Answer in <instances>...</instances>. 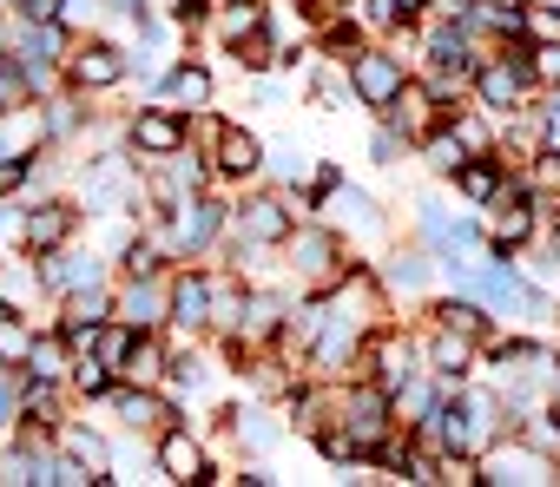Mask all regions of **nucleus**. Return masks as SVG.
<instances>
[{
	"mask_svg": "<svg viewBox=\"0 0 560 487\" xmlns=\"http://www.w3.org/2000/svg\"><path fill=\"white\" fill-rule=\"evenodd\" d=\"M47 145H54V132H47V106L14 99L8 112H0V171H8L14 185L47 158Z\"/></svg>",
	"mask_w": 560,
	"mask_h": 487,
	"instance_id": "nucleus-5",
	"label": "nucleus"
},
{
	"mask_svg": "<svg viewBox=\"0 0 560 487\" xmlns=\"http://www.w3.org/2000/svg\"><path fill=\"white\" fill-rule=\"evenodd\" d=\"M324 224H337L343 237H357V243H383L389 237V217H383V204L370 198V191H357V185H330V198H324Z\"/></svg>",
	"mask_w": 560,
	"mask_h": 487,
	"instance_id": "nucleus-12",
	"label": "nucleus"
},
{
	"mask_svg": "<svg viewBox=\"0 0 560 487\" xmlns=\"http://www.w3.org/2000/svg\"><path fill=\"white\" fill-rule=\"evenodd\" d=\"M54 297L47 277H40V258H0V310L14 317H34V304Z\"/></svg>",
	"mask_w": 560,
	"mask_h": 487,
	"instance_id": "nucleus-20",
	"label": "nucleus"
},
{
	"mask_svg": "<svg viewBox=\"0 0 560 487\" xmlns=\"http://www.w3.org/2000/svg\"><path fill=\"white\" fill-rule=\"evenodd\" d=\"M211 178H218V165H211V158H198L191 145H185V152H172V158H145L152 204H178V198H191V191H211Z\"/></svg>",
	"mask_w": 560,
	"mask_h": 487,
	"instance_id": "nucleus-11",
	"label": "nucleus"
},
{
	"mask_svg": "<svg viewBox=\"0 0 560 487\" xmlns=\"http://www.w3.org/2000/svg\"><path fill=\"white\" fill-rule=\"evenodd\" d=\"M47 106V132L67 145V139H80V86H67V93H47L40 99Z\"/></svg>",
	"mask_w": 560,
	"mask_h": 487,
	"instance_id": "nucleus-28",
	"label": "nucleus"
},
{
	"mask_svg": "<svg viewBox=\"0 0 560 487\" xmlns=\"http://www.w3.org/2000/svg\"><path fill=\"white\" fill-rule=\"evenodd\" d=\"M343 67H350L357 106H370V112H389V106H396V93L409 86V67H402V54H396V47H370V40H363Z\"/></svg>",
	"mask_w": 560,
	"mask_h": 487,
	"instance_id": "nucleus-6",
	"label": "nucleus"
},
{
	"mask_svg": "<svg viewBox=\"0 0 560 487\" xmlns=\"http://www.w3.org/2000/svg\"><path fill=\"white\" fill-rule=\"evenodd\" d=\"M113 317L132 323V330H165V323H172V271L119 277V290H113Z\"/></svg>",
	"mask_w": 560,
	"mask_h": 487,
	"instance_id": "nucleus-10",
	"label": "nucleus"
},
{
	"mask_svg": "<svg viewBox=\"0 0 560 487\" xmlns=\"http://www.w3.org/2000/svg\"><path fill=\"white\" fill-rule=\"evenodd\" d=\"M40 277H47V290H54V297H73V290L113 284V271H106V258H100V251H67V243L40 258Z\"/></svg>",
	"mask_w": 560,
	"mask_h": 487,
	"instance_id": "nucleus-14",
	"label": "nucleus"
},
{
	"mask_svg": "<svg viewBox=\"0 0 560 487\" xmlns=\"http://www.w3.org/2000/svg\"><path fill=\"white\" fill-rule=\"evenodd\" d=\"M27 415V395H21V376L0 369V435H14V421Z\"/></svg>",
	"mask_w": 560,
	"mask_h": 487,
	"instance_id": "nucleus-30",
	"label": "nucleus"
},
{
	"mask_svg": "<svg viewBox=\"0 0 560 487\" xmlns=\"http://www.w3.org/2000/svg\"><path fill=\"white\" fill-rule=\"evenodd\" d=\"M521 34H527V47H553L560 40V0H521Z\"/></svg>",
	"mask_w": 560,
	"mask_h": 487,
	"instance_id": "nucleus-27",
	"label": "nucleus"
},
{
	"mask_svg": "<svg viewBox=\"0 0 560 487\" xmlns=\"http://www.w3.org/2000/svg\"><path fill=\"white\" fill-rule=\"evenodd\" d=\"M284 251H291V277H298L304 297H324V290H337L350 277L343 271V230L337 224H298Z\"/></svg>",
	"mask_w": 560,
	"mask_h": 487,
	"instance_id": "nucleus-4",
	"label": "nucleus"
},
{
	"mask_svg": "<svg viewBox=\"0 0 560 487\" xmlns=\"http://www.w3.org/2000/svg\"><path fill=\"white\" fill-rule=\"evenodd\" d=\"M21 21H60V0H14Z\"/></svg>",
	"mask_w": 560,
	"mask_h": 487,
	"instance_id": "nucleus-35",
	"label": "nucleus"
},
{
	"mask_svg": "<svg viewBox=\"0 0 560 487\" xmlns=\"http://www.w3.org/2000/svg\"><path fill=\"white\" fill-rule=\"evenodd\" d=\"M416 152H422V165H429V171H435V178H455V171H462V165H468V158H475V152H468V145H462V132H455V126H448V119H442V126H435V132H429V139H422V145H416Z\"/></svg>",
	"mask_w": 560,
	"mask_h": 487,
	"instance_id": "nucleus-24",
	"label": "nucleus"
},
{
	"mask_svg": "<svg viewBox=\"0 0 560 487\" xmlns=\"http://www.w3.org/2000/svg\"><path fill=\"white\" fill-rule=\"evenodd\" d=\"M244 304H250V284L244 277H211V330L218 336H237L244 330Z\"/></svg>",
	"mask_w": 560,
	"mask_h": 487,
	"instance_id": "nucleus-25",
	"label": "nucleus"
},
{
	"mask_svg": "<svg viewBox=\"0 0 560 487\" xmlns=\"http://www.w3.org/2000/svg\"><path fill=\"white\" fill-rule=\"evenodd\" d=\"M126 73H132V54L119 47V40H73V54H67V86H80V93H113V86H126Z\"/></svg>",
	"mask_w": 560,
	"mask_h": 487,
	"instance_id": "nucleus-9",
	"label": "nucleus"
},
{
	"mask_svg": "<svg viewBox=\"0 0 560 487\" xmlns=\"http://www.w3.org/2000/svg\"><path fill=\"white\" fill-rule=\"evenodd\" d=\"M534 80L540 86H560V40L553 47H534Z\"/></svg>",
	"mask_w": 560,
	"mask_h": 487,
	"instance_id": "nucleus-34",
	"label": "nucleus"
},
{
	"mask_svg": "<svg viewBox=\"0 0 560 487\" xmlns=\"http://www.w3.org/2000/svg\"><path fill=\"white\" fill-rule=\"evenodd\" d=\"M80 198H34V204H21V251L27 258H47V251H60V243H73V230H80Z\"/></svg>",
	"mask_w": 560,
	"mask_h": 487,
	"instance_id": "nucleus-7",
	"label": "nucleus"
},
{
	"mask_svg": "<svg viewBox=\"0 0 560 487\" xmlns=\"http://www.w3.org/2000/svg\"><path fill=\"white\" fill-rule=\"evenodd\" d=\"M211 330V271H172V343H198Z\"/></svg>",
	"mask_w": 560,
	"mask_h": 487,
	"instance_id": "nucleus-13",
	"label": "nucleus"
},
{
	"mask_svg": "<svg viewBox=\"0 0 560 487\" xmlns=\"http://www.w3.org/2000/svg\"><path fill=\"white\" fill-rule=\"evenodd\" d=\"M237 435H244V441H250L257 454H264V448L277 441V428H270V415H257V408H250V415H237Z\"/></svg>",
	"mask_w": 560,
	"mask_h": 487,
	"instance_id": "nucleus-33",
	"label": "nucleus"
},
{
	"mask_svg": "<svg viewBox=\"0 0 560 487\" xmlns=\"http://www.w3.org/2000/svg\"><path fill=\"white\" fill-rule=\"evenodd\" d=\"M191 112H178V106H165V99H152V106H139L132 119H126V145L139 152V158H172V152H185L191 145Z\"/></svg>",
	"mask_w": 560,
	"mask_h": 487,
	"instance_id": "nucleus-8",
	"label": "nucleus"
},
{
	"mask_svg": "<svg viewBox=\"0 0 560 487\" xmlns=\"http://www.w3.org/2000/svg\"><path fill=\"white\" fill-rule=\"evenodd\" d=\"M211 165H218V178H231V185H244V178H264V171H270L264 139H257V132H244V126H224V132H218Z\"/></svg>",
	"mask_w": 560,
	"mask_h": 487,
	"instance_id": "nucleus-18",
	"label": "nucleus"
},
{
	"mask_svg": "<svg viewBox=\"0 0 560 487\" xmlns=\"http://www.w3.org/2000/svg\"><path fill=\"white\" fill-rule=\"evenodd\" d=\"M211 93H218V86H211V67H205V60H172L152 99H165V106H178V112H205Z\"/></svg>",
	"mask_w": 560,
	"mask_h": 487,
	"instance_id": "nucleus-19",
	"label": "nucleus"
},
{
	"mask_svg": "<svg viewBox=\"0 0 560 487\" xmlns=\"http://www.w3.org/2000/svg\"><path fill=\"white\" fill-rule=\"evenodd\" d=\"M172 21L178 27H211L218 21V0H172Z\"/></svg>",
	"mask_w": 560,
	"mask_h": 487,
	"instance_id": "nucleus-32",
	"label": "nucleus"
},
{
	"mask_svg": "<svg viewBox=\"0 0 560 487\" xmlns=\"http://www.w3.org/2000/svg\"><path fill=\"white\" fill-rule=\"evenodd\" d=\"M540 119H553V126H560V86H540Z\"/></svg>",
	"mask_w": 560,
	"mask_h": 487,
	"instance_id": "nucleus-36",
	"label": "nucleus"
},
{
	"mask_svg": "<svg viewBox=\"0 0 560 487\" xmlns=\"http://www.w3.org/2000/svg\"><path fill=\"white\" fill-rule=\"evenodd\" d=\"M224 230H231V204H224V198H211V191H191V198H178V204H159V211H152V237L165 243L172 258H205Z\"/></svg>",
	"mask_w": 560,
	"mask_h": 487,
	"instance_id": "nucleus-1",
	"label": "nucleus"
},
{
	"mask_svg": "<svg viewBox=\"0 0 560 487\" xmlns=\"http://www.w3.org/2000/svg\"><path fill=\"white\" fill-rule=\"evenodd\" d=\"M547 258H553V264H560V217H553V224H547Z\"/></svg>",
	"mask_w": 560,
	"mask_h": 487,
	"instance_id": "nucleus-38",
	"label": "nucleus"
},
{
	"mask_svg": "<svg viewBox=\"0 0 560 487\" xmlns=\"http://www.w3.org/2000/svg\"><path fill=\"white\" fill-rule=\"evenodd\" d=\"M435 251L429 243H402V251H389V264H383V284L396 290V297H422L429 284H435Z\"/></svg>",
	"mask_w": 560,
	"mask_h": 487,
	"instance_id": "nucleus-21",
	"label": "nucleus"
},
{
	"mask_svg": "<svg viewBox=\"0 0 560 487\" xmlns=\"http://www.w3.org/2000/svg\"><path fill=\"white\" fill-rule=\"evenodd\" d=\"M298 230V211L284 191H250L244 204H231V251L244 264V251H284Z\"/></svg>",
	"mask_w": 560,
	"mask_h": 487,
	"instance_id": "nucleus-3",
	"label": "nucleus"
},
{
	"mask_svg": "<svg viewBox=\"0 0 560 487\" xmlns=\"http://www.w3.org/2000/svg\"><path fill=\"white\" fill-rule=\"evenodd\" d=\"M396 8H402V21H422V14H429V0H396Z\"/></svg>",
	"mask_w": 560,
	"mask_h": 487,
	"instance_id": "nucleus-37",
	"label": "nucleus"
},
{
	"mask_svg": "<svg viewBox=\"0 0 560 487\" xmlns=\"http://www.w3.org/2000/svg\"><path fill=\"white\" fill-rule=\"evenodd\" d=\"M152 461H159V480H178V487H191V480H205V474H211V461H205V441H198L191 428H178V421L159 435Z\"/></svg>",
	"mask_w": 560,
	"mask_h": 487,
	"instance_id": "nucleus-17",
	"label": "nucleus"
},
{
	"mask_svg": "<svg viewBox=\"0 0 560 487\" xmlns=\"http://www.w3.org/2000/svg\"><path fill=\"white\" fill-rule=\"evenodd\" d=\"M422 343H429V369H435L448 389H462V382H468V369H475V363H481V349H488L481 336H462V330H448V323H429V336H422Z\"/></svg>",
	"mask_w": 560,
	"mask_h": 487,
	"instance_id": "nucleus-15",
	"label": "nucleus"
},
{
	"mask_svg": "<svg viewBox=\"0 0 560 487\" xmlns=\"http://www.w3.org/2000/svg\"><path fill=\"white\" fill-rule=\"evenodd\" d=\"M481 487H560V448L534 435H501L481 454Z\"/></svg>",
	"mask_w": 560,
	"mask_h": 487,
	"instance_id": "nucleus-2",
	"label": "nucleus"
},
{
	"mask_svg": "<svg viewBox=\"0 0 560 487\" xmlns=\"http://www.w3.org/2000/svg\"><path fill=\"white\" fill-rule=\"evenodd\" d=\"M139 336H145V330H132V323H119V317H113V323L93 336V356H100V363H113V369H126V356L139 349Z\"/></svg>",
	"mask_w": 560,
	"mask_h": 487,
	"instance_id": "nucleus-29",
	"label": "nucleus"
},
{
	"mask_svg": "<svg viewBox=\"0 0 560 487\" xmlns=\"http://www.w3.org/2000/svg\"><path fill=\"white\" fill-rule=\"evenodd\" d=\"M106 402H113V415H119V421H126L132 435H152V441H159V435H165V428L178 421V408H172V402H165L159 389H139V382H119V389H113Z\"/></svg>",
	"mask_w": 560,
	"mask_h": 487,
	"instance_id": "nucleus-16",
	"label": "nucleus"
},
{
	"mask_svg": "<svg viewBox=\"0 0 560 487\" xmlns=\"http://www.w3.org/2000/svg\"><path fill=\"white\" fill-rule=\"evenodd\" d=\"M60 448H67L80 467H93L100 480H113V448H106V435H93V428H60Z\"/></svg>",
	"mask_w": 560,
	"mask_h": 487,
	"instance_id": "nucleus-26",
	"label": "nucleus"
},
{
	"mask_svg": "<svg viewBox=\"0 0 560 487\" xmlns=\"http://www.w3.org/2000/svg\"><path fill=\"white\" fill-rule=\"evenodd\" d=\"M21 369L40 376V382H67V376H73V343H67L60 330H34V349H27Z\"/></svg>",
	"mask_w": 560,
	"mask_h": 487,
	"instance_id": "nucleus-23",
	"label": "nucleus"
},
{
	"mask_svg": "<svg viewBox=\"0 0 560 487\" xmlns=\"http://www.w3.org/2000/svg\"><path fill=\"white\" fill-rule=\"evenodd\" d=\"M100 14H106V0H60V27L67 34H86Z\"/></svg>",
	"mask_w": 560,
	"mask_h": 487,
	"instance_id": "nucleus-31",
	"label": "nucleus"
},
{
	"mask_svg": "<svg viewBox=\"0 0 560 487\" xmlns=\"http://www.w3.org/2000/svg\"><path fill=\"white\" fill-rule=\"evenodd\" d=\"M448 185H455L468 204H481V211H488V204L501 198V185H508V165H501V152H475V158H468Z\"/></svg>",
	"mask_w": 560,
	"mask_h": 487,
	"instance_id": "nucleus-22",
	"label": "nucleus"
}]
</instances>
